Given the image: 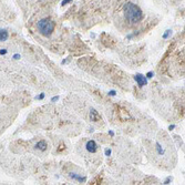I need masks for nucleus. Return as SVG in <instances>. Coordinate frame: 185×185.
<instances>
[{
    "instance_id": "nucleus-4",
    "label": "nucleus",
    "mask_w": 185,
    "mask_h": 185,
    "mask_svg": "<svg viewBox=\"0 0 185 185\" xmlns=\"http://www.w3.org/2000/svg\"><path fill=\"white\" fill-rule=\"evenodd\" d=\"M124 17L130 24H135L143 20L144 15L136 5L132 2H126L124 6Z\"/></svg>"
},
{
    "instance_id": "nucleus-5",
    "label": "nucleus",
    "mask_w": 185,
    "mask_h": 185,
    "mask_svg": "<svg viewBox=\"0 0 185 185\" xmlns=\"http://www.w3.org/2000/svg\"><path fill=\"white\" fill-rule=\"evenodd\" d=\"M37 27H38V30H39L40 34L48 37L54 31L56 26H54V22L52 20H50L49 18H45V19H41V20L38 21Z\"/></svg>"
},
{
    "instance_id": "nucleus-1",
    "label": "nucleus",
    "mask_w": 185,
    "mask_h": 185,
    "mask_svg": "<svg viewBox=\"0 0 185 185\" xmlns=\"http://www.w3.org/2000/svg\"><path fill=\"white\" fill-rule=\"evenodd\" d=\"M161 114L168 120H179L185 115V91L177 90L162 96Z\"/></svg>"
},
{
    "instance_id": "nucleus-3",
    "label": "nucleus",
    "mask_w": 185,
    "mask_h": 185,
    "mask_svg": "<svg viewBox=\"0 0 185 185\" xmlns=\"http://www.w3.org/2000/svg\"><path fill=\"white\" fill-rule=\"evenodd\" d=\"M168 73L173 77L185 75V50H173L170 54Z\"/></svg>"
},
{
    "instance_id": "nucleus-2",
    "label": "nucleus",
    "mask_w": 185,
    "mask_h": 185,
    "mask_svg": "<svg viewBox=\"0 0 185 185\" xmlns=\"http://www.w3.org/2000/svg\"><path fill=\"white\" fill-rule=\"evenodd\" d=\"M153 151H154L153 156L158 164V166L165 168H173L176 160V154L172 141L168 139V136L165 133L162 132L160 133L158 138H156Z\"/></svg>"
},
{
    "instance_id": "nucleus-6",
    "label": "nucleus",
    "mask_w": 185,
    "mask_h": 185,
    "mask_svg": "<svg viewBox=\"0 0 185 185\" xmlns=\"http://www.w3.org/2000/svg\"><path fill=\"white\" fill-rule=\"evenodd\" d=\"M85 147H87V150L90 152V153H94V152L98 150V145H96V143L94 141H88L87 142V144H85Z\"/></svg>"
},
{
    "instance_id": "nucleus-10",
    "label": "nucleus",
    "mask_w": 185,
    "mask_h": 185,
    "mask_svg": "<svg viewBox=\"0 0 185 185\" xmlns=\"http://www.w3.org/2000/svg\"><path fill=\"white\" fill-rule=\"evenodd\" d=\"M71 1H72V0H63V1L61 2V5H62V6H66L67 3H69V2H71Z\"/></svg>"
},
{
    "instance_id": "nucleus-9",
    "label": "nucleus",
    "mask_w": 185,
    "mask_h": 185,
    "mask_svg": "<svg viewBox=\"0 0 185 185\" xmlns=\"http://www.w3.org/2000/svg\"><path fill=\"white\" fill-rule=\"evenodd\" d=\"M7 38H8V32H7V30L1 29V31H0V40H1V41H6Z\"/></svg>"
},
{
    "instance_id": "nucleus-7",
    "label": "nucleus",
    "mask_w": 185,
    "mask_h": 185,
    "mask_svg": "<svg viewBox=\"0 0 185 185\" xmlns=\"http://www.w3.org/2000/svg\"><path fill=\"white\" fill-rule=\"evenodd\" d=\"M134 79L140 87H144V85H146V83H147V82H146V79L144 78L143 75H141V74H136L134 77Z\"/></svg>"
},
{
    "instance_id": "nucleus-8",
    "label": "nucleus",
    "mask_w": 185,
    "mask_h": 185,
    "mask_svg": "<svg viewBox=\"0 0 185 185\" xmlns=\"http://www.w3.org/2000/svg\"><path fill=\"white\" fill-rule=\"evenodd\" d=\"M47 142L45 141H40V142H38L37 143V145H36V147L38 149V150H40V151H45V150H47Z\"/></svg>"
}]
</instances>
